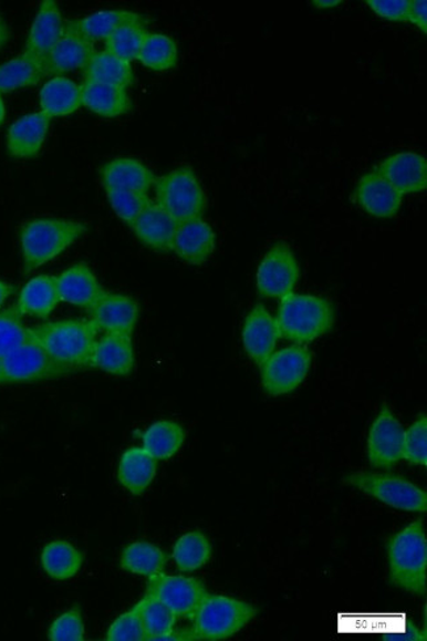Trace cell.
<instances>
[{
  "label": "cell",
  "mask_w": 427,
  "mask_h": 641,
  "mask_svg": "<svg viewBox=\"0 0 427 641\" xmlns=\"http://www.w3.org/2000/svg\"><path fill=\"white\" fill-rule=\"evenodd\" d=\"M87 234V225L65 218H34L19 231L23 272L30 275L52 262Z\"/></svg>",
  "instance_id": "cell-1"
},
{
  "label": "cell",
  "mask_w": 427,
  "mask_h": 641,
  "mask_svg": "<svg viewBox=\"0 0 427 641\" xmlns=\"http://www.w3.org/2000/svg\"><path fill=\"white\" fill-rule=\"evenodd\" d=\"M37 341L55 362L70 372L91 368L97 330L90 320H61L30 328Z\"/></svg>",
  "instance_id": "cell-2"
},
{
  "label": "cell",
  "mask_w": 427,
  "mask_h": 641,
  "mask_svg": "<svg viewBox=\"0 0 427 641\" xmlns=\"http://www.w3.org/2000/svg\"><path fill=\"white\" fill-rule=\"evenodd\" d=\"M389 577L409 593H426L427 541L421 520H416L388 540Z\"/></svg>",
  "instance_id": "cell-3"
},
{
  "label": "cell",
  "mask_w": 427,
  "mask_h": 641,
  "mask_svg": "<svg viewBox=\"0 0 427 641\" xmlns=\"http://www.w3.org/2000/svg\"><path fill=\"white\" fill-rule=\"evenodd\" d=\"M335 311L331 301L312 294H290L280 304L277 323L280 337L310 343L331 331Z\"/></svg>",
  "instance_id": "cell-4"
},
{
  "label": "cell",
  "mask_w": 427,
  "mask_h": 641,
  "mask_svg": "<svg viewBox=\"0 0 427 641\" xmlns=\"http://www.w3.org/2000/svg\"><path fill=\"white\" fill-rule=\"evenodd\" d=\"M257 616V609L236 598L208 595L192 617L194 640H226L242 631Z\"/></svg>",
  "instance_id": "cell-5"
},
{
  "label": "cell",
  "mask_w": 427,
  "mask_h": 641,
  "mask_svg": "<svg viewBox=\"0 0 427 641\" xmlns=\"http://www.w3.org/2000/svg\"><path fill=\"white\" fill-rule=\"evenodd\" d=\"M157 204L175 221L199 220L206 214L207 196L191 167L184 166L160 176L154 183Z\"/></svg>",
  "instance_id": "cell-6"
},
{
  "label": "cell",
  "mask_w": 427,
  "mask_h": 641,
  "mask_svg": "<svg viewBox=\"0 0 427 641\" xmlns=\"http://www.w3.org/2000/svg\"><path fill=\"white\" fill-rule=\"evenodd\" d=\"M69 372L32 338L22 348L0 359V384L38 383Z\"/></svg>",
  "instance_id": "cell-7"
},
{
  "label": "cell",
  "mask_w": 427,
  "mask_h": 641,
  "mask_svg": "<svg viewBox=\"0 0 427 641\" xmlns=\"http://www.w3.org/2000/svg\"><path fill=\"white\" fill-rule=\"evenodd\" d=\"M346 483L398 510L424 513L427 509L426 492L400 476L360 472L347 476Z\"/></svg>",
  "instance_id": "cell-8"
},
{
  "label": "cell",
  "mask_w": 427,
  "mask_h": 641,
  "mask_svg": "<svg viewBox=\"0 0 427 641\" xmlns=\"http://www.w3.org/2000/svg\"><path fill=\"white\" fill-rule=\"evenodd\" d=\"M311 364V352L303 347L272 352L262 364L263 390L271 396L295 391L310 373Z\"/></svg>",
  "instance_id": "cell-9"
},
{
  "label": "cell",
  "mask_w": 427,
  "mask_h": 641,
  "mask_svg": "<svg viewBox=\"0 0 427 641\" xmlns=\"http://www.w3.org/2000/svg\"><path fill=\"white\" fill-rule=\"evenodd\" d=\"M300 278V266L289 245L279 242L265 254L257 272L258 292L263 298L284 299L293 293Z\"/></svg>",
  "instance_id": "cell-10"
},
{
  "label": "cell",
  "mask_w": 427,
  "mask_h": 641,
  "mask_svg": "<svg viewBox=\"0 0 427 641\" xmlns=\"http://www.w3.org/2000/svg\"><path fill=\"white\" fill-rule=\"evenodd\" d=\"M148 580L145 595L157 598L178 618L192 619L209 595L205 585L192 577L160 573Z\"/></svg>",
  "instance_id": "cell-11"
},
{
  "label": "cell",
  "mask_w": 427,
  "mask_h": 641,
  "mask_svg": "<svg viewBox=\"0 0 427 641\" xmlns=\"http://www.w3.org/2000/svg\"><path fill=\"white\" fill-rule=\"evenodd\" d=\"M405 430L387 405H383L368 435V459L374 468L388 469L403 461Z\"/></svg>",
  "instance_id": "cell-12"
},
{
  "label": "cell",
  "mask_w": 427,
  "mask_h": 641,
  "mask_svg": "<svg viewBox=\"0 0 427 641\" xmlns=\"http://www.w3.org/2000/svg\"><path fill=\"white\" fill-rule=\"evenodd\" d=\"M90 321L104 333L132 335L139 319L138 302L127 294L106 291L90 309Z\"/></svg>",
  "instance_id": "cell-13"
},
{
  "label": "cell",
  "mask_w": 427,
  "mask_h": 641,
  "mask_svg": "<svg viewBox=\"0 0 427 641\" xmlns=\"http://www.w3.org/2000/svg\"><path fill=\"white\" fill-rule=\"evenodd\" d=\"M64 30L65 23L58 2L44 0L28 34L23 53L43 65L64 34Z\"/></svg>",
  "instance_id": "cell-14"
},
{
  "label": "cell",
  "mask_w": 427,
  "mask_h": 641,
  "mask_svg": "<svg viewBox=\"0 0 427 641\" xmlns=\"http://www.w3.org/2000/svg\"><path fill=\"white\" fill-rule=\"evenodd\" d=\"M55 283L62 302L86 309L87 312L106 293L94 271L85 262L70 266L55 277Z\"/></svg>",
  "instance_id": "cell-15"
},
{
  "label": "cell",
  "mask_w": 427,
  "mask_h": 641,
  "mask_svg": "<svg viewBox=\"0 0 427 641\" xmlns=\"http://www.w3.org/2000/svg\"><path fill=\"white\" fill-rule=\"evenodd\" d=\"M376 173L402 195L421 193L427 187L426 159L418 153H397L385 159Z\"/></svg>",
  "instance_id": "cell-16"
},
{
  "label": "cell",
  "mask_w": 427,
  "mask_h": 641,
  "mask_svg": "<svg viewBox=\"0 0 427 641\" xmlns=\"http://www.w3.org/2000/svg\"><path fill=\"white\" fill-rule=\"evenodd\" d=\"M95 53V45L65 23L64 34L43 63L45 75L64 76L75 70H85Z\"/></svg>",
  "instance_id": "cell-17"
},
{
  "label": "cell",
  "mask_w": 427,
  "mask_h": 641,
  "mask_svg": "<svg viewBox=\"0 0 427 641\" xmlns=\"http://www.w3.org/2000/svg\"><path fill=\"white\" fill-rule=\"evenodd\" d=\"M280 338L277 320L263 306L258 304L251 311L242 328L243 349L250 359L262 365L277 348Z\"/></svg>",
  "instance_id": "cell-18"
},
{
  "label": "cell",
  "mask_w": 427,
  "mask_h": 641,
  "mask_svg": "<svg viewBox=\"0 0 427 641\" xmlns=\"http://www.w3.org/2000/svg\"><path fill=\"white\" fill-rule=\"evenodd\" d=\"M52 118L43 112L17 120L7 132V152L19 159L34 158L43 149Z\"/></svg>",
  "instance_id": "cell-19"
},
{
  "label": "cell",
  "mask_w": 427,
  "mask_h": 641,
  "mask_svg": "<svg viewBox=\"0 0 427 641\" xmlns=\"http://www.w3.org/2000/svg\"><path fill=\"white\" fill-rule=\"evenodd\" d=\"M91 368L118 378L128 376L135 369L132 335L104 333L97 338Z\"/></svg>",
  "instance_id": "cell-20"
},
{
  "label": "cell",
  "mask_w": 427,
  "mask_h": 641,
  "mask_svg": "<svg viewBox=\"0 0 427 641\" xmlns=\"http://www.w3.org/2000/svg\"><path fill=\"white\" fill-rule=\"evenodd\" d=\"M216 249V235L208 223L199 220L178 225L173 250L184 262L192 266L206 263Z\"/></svg>",
  "instance_id": "cell-21"
},
{
  "label": "cell",
  "mask_w": 427,
  "mask_h": 641,
  "mask_svg": "<svg viewBox=\"0 0 427 641\" xmlns=\"http://www.w3.org/2000/svg\"><path fill=\"white\" fill-rule=\"evenodd\" d=\"M178 223L160 208L157 203H150L135 223L131 225L135 235L148 248L167 252L173 250L175 234H177Z\"/></svg>",
  "instance_id": "cell-22"
},
{
  "label": "cell",
  "mask_w": 427,
  "mask_h": 641,
  "mask_svg": "<svg viewBox=\"0 0 427 641\" xmlns=\"http://www.w3.org/2000/svg\"><path fill=\"white\" fill-rule=\"evenodd\" d=\"M356 200L371 216L395 217L402 208L403 195L376 172L363 176L356 188Z\"/></svg>",
  "instance_id": "cell-23"
},
{
  "label": "cell",
  "mask_w": 427,
  "mask_h": 641,
  "mask_svg": "<svg viewBox=\"0 0 427 641\" xmlns=\"http://www.w3.org/2000/svg\"><path fill=\"white\" fill-rule=\"evenodd\" d=\"M101 182L106 188L148 194L156 183V175L143 162L133 158H116L101 167Z\"/></svg>",
  "instance_id": "cell-24"
},
{
  "label": "cell",
  "mask_w": 427,
  "mask_h": 641,
  "mask_svg": "<svg viewBox=\"0 0 427 641\" xmlns=\"http://www.w3.org/2000/svg\"><path fill=\"white\" fill-rule=\"evenodd\" d=\"M131 23H148L142 13L127 10H111L93 13V15L66 21L72 30L95 45L97 41H106L118 28Z\"/></svg>",
  "instance_id": "cell-25"
},
{
  "label": "cell",
  "mask_w": 427,
  "mask_h": 641,
  "mask_svg": "<svg viewBox=\"0 0 427 641\" xmlns=\"http://www.w3.org/2000/svg\"><path fill=\"white\" fill-rule=\"evenodd\" d=\"M60 302L55 277L39 275L22 288L15 307L23 317L46 320Z\"/></svg>",
  "instance_id": "cell-26"
},
{
  "label": "cell",
  "mask_w": 427,
  "mask_h": 641,
  "mask_svg": "<svg viewBox=\"0 0 427 641\" xmlns=\"http://www.w3.org/2000/svg\"><path fill=\"white\" fill-rule=\"evenodd\" d=\"M157 475V461L143 447H132L122 455L117 478L133 496H142Z\"/></svg>",
  "instance_id": "cell-27"
},
{
  "label": "cell",
  "mask_w": 427,
  "mask_h": 641,
  "mask_svg": "<svg viewBox=\"0 0 427 641\" xmlns=\"http://www.w3.org/2000/svg\"><path fill=\"white\" fill-rule=\"evenodd\" d=\"M82 105L80 84L66 76H53L40 91L41 112L49 118L73 115Z\"/></svg>",
  "instance_id": "cell-28"
},
{
  "label": "cell",
  "mask_w": 427,
  "mask_h": 641,
  "mask_svg": "<svg viewBox=\"0 0 427 641\" xmlns=\"http://www.w3.org/2000/svg\"><path fill=\"white\" fill-rule=\"evenodd\" d=\"M82 104L93 114L114 118L127 114L132 108L131 96L125 89L108 84L83 82Z\"/></svg>",
  "instance_id": "cell-29"
},
{
  "label": "cell",
  "mask_w": 427,
  "mask_h": 641,
  "mask_svg": "<svg viewBox=\"0 0 427 641\" xmlns=\"http://www.w3.org/2000/svg\"><path fill=\"white\" fill-rule=\"evenodd\" d=\"M40 564L49 579L67 581L81 572L83 555L70 541L55 539L41 551Z\"/></svg>",
  "instance_id": "cell-30"
},
{
  "label": "cell",
  "mask_w": 427,
  "mask_h": 641,
  "mask_svg": "<svg viewBox=\"0 0 427 641\" xmlns=\"http://www.w3.org/2000/svg\"><path fill=\"white\" fill-rule=\"evenodd\" d=\"M85 82L108 84L129 89L135 83V73L129 62H125L106 51L96 52L83 70Z\"/></svg>",
  "instance_id": "cell-31"
},
{
  "label": "cell",
  "mask_w": 427,
  "mask_h": 641,
  "mask_svg": "<svg viewBox=\"0 0 427 641\" xmlns=\"http://www.w3.org/2000/svg\"><path fill=\"white\" fill-rule=\"evenodd\" d=\"M186 441L185 428L174 421H158L143 435V448L154 459L169 461L179 453Z\"/></svg>",
  "instance_id": "cell-32"
},
{
  "label": "cell",
  "mask_w": 427,
  "mask_h": 641,
  "mask_svg": "<svg viewBox=\"0 0 427 641\" xmlns=\"http://www.w3.org/2000/svg\"><path fill=\"white\" fill-rule=\"evenodd\" d=\"M166 562L163 549L144 540L133 541L125 547L121 558V567L125 572L146 579L164 573Z\"/></svg>",
  "instance_id": "cell-33"
},
{
  "label": "cell",
  "mask_w": 427,
  "mask_h": 641,
  "mask_svg": "<svg viewBox=\"0 0 427 641\" xmlns=\"http://www.w3.org/2000/svg\"><path fill=\"white\" fill-rule=\"evenodd\" d=\"M45 76L43 65L22 53L0 65V94L37 86Z\"/></svg>",
  "instance_id": "cell-34"
},
{
  "label": "cell",
  "mask_w": 427,
  "mask_h": 641,
  "mask_svg": "<svg viewBox=\"0 0 427 641\" xmlns=\"http://www.w3.org/2000/svg\"><path fill=\"white\" fill-rule=\"evenodd\" d=\"M212 558L211 541L200 531H191L175 541L173 559L180 572H195Z\"/></svg>",
  "instance_id": "cell-35"
},
{
  "label": "cell",
  "mask_w": 427,
  "mask_h": 641,
  "mask_svg": "<svg viewBox=\"0 0 427 641\" xmlns=\"http://www.w3.org/2000/svg\"><path fill=\"white\" fill-rule=\"evenodd\" d=\"M138 61L153 72H167L177 66V42L163 33H149L139 52Z\"/></svg>",
  "instance_id": "cell-36"
},
{
  "label": "cell",
  "mask_w": 427,
  "mask_h": 641,
  "mask_svg": "<svg viewBox=\"0 0 427 641\" xmlns=\"http://www.w3.org/2000/svg\"><path fill=\"white\" fill-rule=\"evenodd\" d=\"M136 608L142 617L146 640H159L175 630L178 617L157 598L145 595Z\"/></svg>",
  "instance_id": "cell-37"
},
{
  "label": "cell",
  "mask_w": 427,
  "mask_h": 641,
  "mask_svg": "<svg viewBox=\"0 0 427 641\" xmlns=\"http://www.w3.org/2000/svg\"><path fill=\"white\" fill-rule=\"evenodd\" d=\"M148 23L125 24L104 41V51L116 55V58L132 62L138 60L146 37H148Z\"/></svg>",
  "instance_id": "cell-38"
},
{
  "label": "cell",
  "mask_w": 427,
  "mask_h": 641,
  "mask_svg": "<svg viewBox=\"0 0 427 641\" xmlns=\"http://www.w3.org/2000/svg\"><path fill=\"white\" fill-rule=\"evenodd\" d=\"M31 338L30 328H25L17 307L0 311V359L22 348Z\"/></svg>",
  "instance_id": "cell-39"
},
{
  "label": "cell",
  "mask_w": 427,
  "mask_h": 641,
  "mask_svg": "<svg viewBox=\"0 0 427 641\" xmlns=\"http://www.w3.org/2000/svg\"><path fill=\"white\" fill-rule=\"evenodd\" d=\"M112 209L129 227L143 210L152 203L148 194L125 192V189L106 188Z\"/></svg>",
  "instance_id": "cell-40"
},
{
  "label": "cell",
  "mask_w": 427,
  "mask_h": 641,
  "mask_svg": "<svg viewBox=\"0 0 427 641\" xmlns=\"http://www.w3.org/2000/svg\"><path fill=\"white\" fill-rule=\"evenodd\" d=\"M48 639L51 641H83L86 639L85 622L79 604L62 612L54 619L48 630Z\"/></svg>",
  "instance_id": "cell-41"
},
{
  "label": "cell",
  "mask_w": 427,
  "mask_h": 641,
  "mask_svg": "<svg viewBox=\"0 0 427 641\" xmlns=\"http://www.w3.org/2000/svg\"><path fill=\"white\" fill-rule=\"evenodd\" d=\"M403 459L415 466H427V418L424 414L404 433Z\"/></svg>",
  "instance_id": "cell-42"
},
{
  "label": "cell",
  "mask_w": 427,
  "mask_h": 641,
  "mask_svg": "<svg viewBox=\"0 0 427 641\" xmlns=\"http://www.w3.org/2000/svg\"><path fill=\"white\" fill-rule=\"evenodd\" d=\"M106 639L108 641H144L146 633L142 617L135 606L129 611L117 617L110 626Z\"/></svg>",
  "instance_id": "cell-43"
},
{
  "label": "cell",
  "mask_w": 427,
  "mask_h": 641,
  "mask_svg": "<svg viewBox=\"0 0 427 641\" xmlns=\"http://www.w3.org/2000/svg\"><path fill=\"white\" fill-rule=\"evenodd\" d=\"M377 17L392 21H409L412 0H368Z\"/></svg>",
  "instance_id": "cell-44"
},
{
  "label": "cell",
  "mask_w": 427,
  "mask_h": 641,
  "mask_svg": "<svg viewBox=\"0 0 427 641\" xmlns=\"http://www.w3.org/2000/svg\"><path fill=\"white\" fill-rule=\"evenodd\" d=\"M427 3L426 0H412L409 21L424 33H427Z\"/></svg>",
  "instance_id": "cell-45"
},
{
  "label": "cell",
  "mask_w": 427,
  "mask_h": 641,
  "mask_svg": "<svg viewBox=\"0 0 427 641\" xmlns=\"http://www.w3.org/2000/svg\"><path fill=\"white\" fill-rule=\"evenodd\" d=\"M13 292H15V287L6 283L3 280H0V311H2L6 301L11 298Z\"/></svg>",
  "instance_id": "cell-46"
},
{
  "label": "cell",
  "mask_w": 427,
  "mask_h": 641,
  "mask_svg": "<svg viewBox=\"0 0 427 641\" xmlns=\"http://www.w3.org/2000/svg\"><path fill=\"white\" fill-rule=\"evenodd\" d=\"M9 40H10L9 25H7L4 19L0 17V51H2L7 42H9Z\"/></svg>",
  "instance_id": "cell-47"
},
{
  "label": "cell",
  "mask_w": 427,
  "mask_h": 641,
  "mask_svg": "<svg viewBox=\"0 0 427 641\" xmlns=\"http://www.w3.org/2000/svg\"><path fill=\"white\" fill-rule=\"evenodd\" d=\"M316 9H333V7H337L342 4L341 0H316V2H312Z\"/></svg>",
  "instance_id": "cell-48"
},
{
  "label": "cell",
  "mask_w": 427,
  "mask_h": 641,
  "mask_svg": "<svg viewBox=\"0 0 427 641\" xmlns=\"http://www.w3.org/2000/svg\"><path fill=\"white\" fill-rule=\"evenodd\" d=\"M4 118H6V104L2 94H0V125L3 124Z\"/></svg>",
  "instance_id": "cell-49"
}]
</instances>
